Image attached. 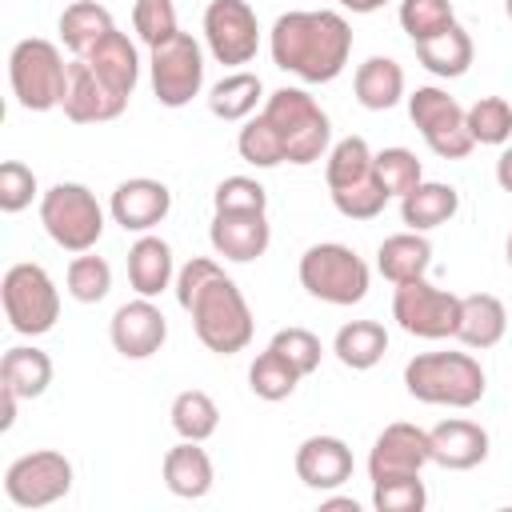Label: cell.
I'll use <instances>...</instances> for the list:
<instances>
[{
    "instance_id": "19",
    "label": "cell",
    "mask_w": 512,
    "mask_h": 512,
    "mask_svg": "<svg viewBox=\"0 0 512 512\" xmlns=\"http://www.w3.org/2000/svg\"><path fill=\"white\" fill-rule=\"evenodd\" d=\"M212 252L232 260V264H248L260 260L272 244V228L264 212H216L212 228H208Z\"/></svg>"
},
{
    "instance_id": "37",
    "label": "cell",
    "mask_w": 512,
    "mask_h": 512,
    "mask_svg": "<svg viewBox=\"0 0 512 512\" xmlns=\"http://www.w3.org/2000/svg\"><path fill=\"white\" fill-rule=\"evenodd\" d=\"M468 132L476 144H508L512 140V104L504 96H480L472 108H464Z\"/></svg>"
},
{
    "instance_id": "20",
    "label": "cell",
    "mask_w": 512,
    "mask_h": 512,
    "mask_svg": "<svg viewBox=\"0 0 512 512\" xmlns=\"http://www.w3.org/2000/svg\"><path fill=\"white\" fill-rule=\"evenodd\" d=\"M428 440H432V464L448 472H468L488 460V432L476 420H464V416L440 420L428 432Z\"/></svg>"
},
{
    "instance_id": "42",
    "label": "cell",
    "mask_w": 512,
    "mask_h": 512,
    "mask_svg": "<svg viewBox=\"0 0 512 512\" xmlns=\"http://www.w3.org/2000/svg\"><path fill=\"white\" fill-rule=\"evenodd\" d=\"M216 212H268V192L252 176H224L212 192Z\"/></svg>"
},
{
    "instance_id": "7",
    "label": "cell",
    "mask_w": 512,
    "mask_h": 512,
    "mask_svg": "<svg viewBox=\"0 0 512 512\" xmlns=\"http://www.w3.org/2000/svg\"><path fill=\"white\" fill-rule=\"evenodd\" d=\"M8 84L24 112H48L64 104L68 88V64L52 40L28 36L8 56Z\"/></svg>"
},
{
    "instance_id": "44",
    "label": "cell",
    "mask_w": 512,
    "mask_h": 512,
    "mask_svg": "<svg viewBox=\"0 0 512 512\" xmlns=\"http://www.w3.org/2000/svg\"><path fill=\"white\" fill-rule=\"evenodd\" d=\"M36 196V172L24 164V160H4L0 164V208L12 216V212H24Z\"/></svg>"
},
{
    "instance_id": "38",
    "label": "cell",
    "mask_w": 512,
    "mask_h": 512,
    "mask_svg": "<svg viewBox=\"0 0 512 512\" xmlns=\"http://www.w3.org/2000/svg\"><path fill=\"white\" fill-rule=\"evenodd\" d=\"M452 24H456V12L448 0H400V28L408 32L412 44L440 36Z\"/></svg>"
},
{
    "instance_id": "45",
    "label": "cell",
    "mask_w": 512,
    "mask_h": 512,
    "mask_svg": "<svg viewBox=\"0 0 512 512\" xmlns=\"http://www.w3.org/2000/svg\"><path fill=\"white\" fill-rule=\"evenodd\" d=\"M272 348H280V352L300 368V376H312V372L320 368V356H324L316 332H308V328H280V332L272 336Z\"/></svg>"
},
{
    "instance_id": "1",
    "label": "cell",
    "mask_w": 512,
    "mask_h": 512,
    "mask_svg": "<svg viewBox=\"0 0 512 512\" xmlns=\"http://www.w3.org/2000/svg\"><path fill=\"white\" fill-rule=\"evenodd\" d=\"M176 300L192 316L200 344L216 356H236L252 344V308L232 276L208 256H192L176 272Z\"/></svg>"
},
{
    "instance_id": "29",
    "label": "cell",
    "mask_w": 512,
    "mask_h": 512,
    "mask_svg": "<svg viewBox=\"0 0 512 512\" xmlns=\"http://www.w3.org/2000/svg\"><path fill=\"white\" fill-rule=\"evenodd\" d=\"M0 384L12 388L20 400H36L52 384V356L36 344H16L0 356Z\"/></svg>"
},
{
    "instance_id": "33",
    "label": "cell",
    "mask_w": 512,
    "mask_h": 512,
    "mask_svg": "<svg viewBox=\"0 0 512 512\" xmlns=\"http://www.w3.org/2000/svg\"><path fill=\"white\" fill-rule=\"evenodd\" d=\"M264 84H260V76L256 72H228L220 84H212V92H208V108H212V116H220V120H248L256 108H264Z\"/></svg>"
},
{
    "instance_id": "26",
    "label": "cell",
    "mask_w": 512,
    "mask_h": 512,
    "mask_svg": "<svg viewBox=\"0 0 512 512\" xmlns=\"http://www.w3.org/2000/svg\"><path fill=\"white\" fill-rule=\"evenodd\" d=\"M428 264H432V244L424 240V232H412V228L380 240V248H376V268L388 284L428 276Z\"/></svg>"
},
{
    "instance_id": "6",
    "label": "cell",
    "mask_w": 512,
    "mask_h": 512,
    "mask_svg": "<svg viewBox=\"0 0 512 512\" xmlns=\"http://www.w3.org/2000/svg\"><path fill=\"white\" fill-rule=\"evenodd\" d=\"M40 224L64 252H92L104 236V208L92 188L76 180H60L40 196Z\"/></svg>"
},
{
    "instance_id": "28",
    "label": "cell",
    "mask_w": 512,
    "mask_h": 512,
    "mask_svg": "<svg viewBox=\"0 0 512 512\" xmlns=\"http://www.w3.org/2000/svg\"><path fill=\"white\" fill-rule=\"evenodd\" d=\"M352 88H356L360 108H368V112L396 108V104L404 100V68H400L392 56H368V60L356 68Z\"/></svg>"
},
{
    "instance_id": "18",
    "label": "cell",
    "mask_w": 512,
    "mask_h": 512,
    "mask_svg": "<svg viewBox=\"0 0 512 512\" xmlns=\"http://www.w3.org/2000/svg\"><path fill=\"white\" fill-rule=\"evenodd\" d=\"M108 212L124 232H152L172 212V192H168V184H160L152 176H132V180L116 184Z\"/></svg>"
},
{
    "instance_id": "10",
    "label": "cell",
    "mask_w": 512,
    "mask_h": 512,
    "mask_svg": "<svg viewBox=\"0 0 512 512\" xmlns=\"http://www.w3.org/2000/svg\"><path fill=\"white\" fill-rule=\"evenodd\" d=\"M392 320L420 340H444L456 336L460 324V296L448 288H436L428 276L404 280L392 292Z\"/></svg>"
},
{
    "instance_id": "11",
    "label": "cell",
    "mask_w": 512,
    "mask_h": 512,
    "mask_svg": "<svg viewBox=\"0 0 512 512\" xmlns=\"http://www.w3.org/2000/svg\"><path fill=\"white\" fill-rule=\"evenodd\" d=\"M408 120L420 128L424 144L440 160H464L476 148V140L468 132V120H464V108L456 104V96H448L436 84H424L408 96Z\"/></svg>"
},
{
    "instance_id": "21",
    "label": "cell",
    "mask_w": 512,
    "mask_h": 512,
    "mask_svg": "<svg viewBox=\"0 0 512 512\" xmlns=\"http://www.w3.org/2000/svg\"><path fill=\"white\" fill-rule=\"evenodd\" d=\"M296 476L316 492H332L352 480V448L340 436H308L296 448Z\"/></svg>"
},
{
    "instance_id": "17",
    "label": "cell",
    "mask_w": 512,
    "mask_h": 512,
    "mask_svg": "<svg viewBox=\"0 0 512 512\" xmlns=\"http://www.w3.org/2000/svg\"><path fill=\"white\" fill-rule=\"evenodd\" d=\"M108 336H112V348L124 360H148V356H156L164 348L168 320H164V312L148 296H136V300H128V304H120L112 312Z\"/></svg>"
},
{
    "instance_id": "43",
    "label": "cell",
    "mask_w": 512,
    "mask_h": 512,
    "mask_svg": "<svg viewBox=\"0 0 512 512\" xmlns=\"http://www.w3.org/2000/svg\"><path fill=\"white\" fill-rule=\"evenodd\" d=\"M372 504L376 512H424L428 492L420 476H396V480L372 484Z\"/></svg>"
},
{
    "instance_id": "39",
    "label": "cell",
    "mask_w": 512,
    "mask_h": 512,
    "mask_svg": "<svg viewBox=\"0 0 512 512\" xmlns=\"http://www.w3.org/2000/svg\"><path fill=\"white\" fill-rule=\"evenodd\" d=\"M132 32L140 36V44H148V52L168 44L180 32L176 4L172 0H136L132 4Z\"/></svg>"
},
{
    "instance_id": "50",
    "label": "cell",
    "mask_w": 512,
    "mask_h": 512,
    "mask_svg": "<svg viewBox=\"0 0 512 512\" xmlns=\"http://www.w3.org/2000/svg\"><path fill=\"white\" fill-rule=\"evenodd\" d=\"M504 252H508V268H512V232H508V248Z\"/></svg>"
},
{
    "instance_id": "48",
    "label": "cell",
    "mask_w": 512,
    "mask_h": 512,
    "mask_svg": "<svg viewBox=\"0 0 512 512\" xmlns=\"http://www.w3.org/2000/svg\"><path fill=\"white\" fill-rule=\"evenodd\" d=\"M320 508L324 512H360V504L352 496H328V500H320Z\"/></svg>"
},
{
    "instance_id": "22",
    "label": "cell",
    "mask_w": 512,
    "mask_h": 512,
    "mask_svg": "<svg viewBox=\"0 0 512 512\" xmlns=\"http://www.w3.org/2000/svg\"><path fill=\"white\" fill-rule=\"evenodd\" d=\"M508 332V308L500 296L492 292H472L460 296V324H456V340L464 348H496Z\"/></svg>"
},
{
    "instance_id": "49",
    "label": "cell",
    "mask_w": 512,
    "mask_h": 512,
    "mask_svg": "<svg viewBox=\"0 0 512 512\" xmlns=\"http://www.w3.org/2000/svg\"><path fill=\"white\" fill-rule=\"evenodd\" d=\"M388 0H340V8H348V12H360V16H368V12H376V8H384Z\"/></svg>"
},
{
    "instance_id": "27",
    "label": "cell",
    "mask_w": 512,
    "mask_h": 512,
    "mask_svg": "<svg viewBox=\"0 0 512 512\" xmlns=\"http://www.w3.org/2000/svg\"><path fill=\"white\" fill-rule=\"evenodd\" d=\"M84 60H88L120 96H132V92H136V84H140V56H136V44H132L120 28H112L96 48H88Z\"/></svg>"
},
{
    "instance_id": "12",
    "label": "cell",
    "mask_w": 512,
    "mask_h": 512,
    "mask_svg": "<svg viewBox=\"0 0 512 512\" xmlns=\"http://www.w3.org/2000/svg\"><path fill=\"white\" fill-rule=\"evenodd\" d=\"M68 492H72V460L52 448L24 452L4 472V496L16 508H48Z\"/></svg>"
},
{
    "instance_id": "16",
    "label": "cell",
    "mask_w": 512,
    "mask_h": 512,
    "mask_svg": "<svg viewBox=\"0 0 512 512\" xmlns=\"http://www.w3.org/2000/svg\"><path fill=\"white\" fill-rule=\"evenodd\" d=\"M64 116L72 124H104L116 120L128 108V96H120L84 56H72L68 64V88H64Z\"/></svg>"
},
{
    "instance_id": "30",
    "label": "cell",
    "mask_w": 512,
    "mask_h": 512,
    "mask_svg": "<svg viewBox=\"0 0 512 512\" xmlns=\"http://www.w3.org/2000/svg\"><path fill=\"white\" fill-rule=\"evenodd\" d=\"M412 48H416V60H420L432 76H444V80L464 76V72L472 68V56H476V44H472V36H468L460 24L444 28V32L432 36V40H420V44H412Z\"/></svg>"
},
{
    "instance_id": "34",
    "label": "cell",
    "mask_w": 512,
    "mask_h": 512,
    "mask_svg": "<svg viewBox=\"0 0 512 512\" xmlns=\"http://www.w3.org/2000/svg\"><path fill=\"white\" fill-rule=\"evenodd\" d=\"M304 376H300V368L280 352V348H264L256 360H252V368H248V388L260 396V400H288L292 392H296V384H300Z\"/></svg>"
},
{
    "instance_id": "41",
    "label": "cell",
    "mask_w": 512,
    "mask_h": 512,
    "mask_svg": "<svg viewBox=\"0 0 512 512\" xmlns=\"http://www.w3.org/2000/svg\"><path fill=\"white\" fill-rule=\"evenodd\" d=\"M376 176H380V184H384L388 196H408L424 180V168H420L416 152H408V148H384V152H376Z\"/></svg>"
},
{
    "instance_id": "36",
    "label": "cell",
    "mask_w": 512,
    "mask_h": 512,
    "mask_svg": "<svg viewBox=\"0 0 512 512\" xmlns=\"http://www.w3.org/2000/svg\"><path fill=\"white\" fill-rule=\"evenodd\" d=\"M64 284H68V296L80 300V304H100L112 288V268L104 256L96 252H76L68 272H64Z\"/></svg>"
},
{
    "instance_id": "32",
    "label": "cell",
    "mask_w": 512,
    "mask_h": 512,
    "mask_svg": "<svg viewBox=\"0 0 512 512\" xmlns=\"http://www.w3.org/2000/svg\"><path fill=\"white\" fill-rule=\"evenodd\" d=\"M112 12L96 0H72L64 12H60V40L72 56H84L88 48H96L108 32H112Z\"/></svg>"
},
{
    "instance_id": "15",
    "label": "cell",
    "mask_w": 512,
    "mask_h": 512,
    "mask_svg": "<svg viewBox=\"0 0 512 512\" xmlns=\"http://www.w3.org/2000/svg\"><path fill=\"white\" fill-rule=\"evenodd\" d=\"M432 464V440L424 428L416 424H388L376 440H372V452H368V480L380 484V480H396V476H420V468Z\"/></svg>"
},
{
    "instance_id": "4",
    "label": "cell",
    "mask_w": 512,
    "mask_h": 512,
    "mask_svg": "<svg viewBox=\"0 0 512 512\" xmlns=\"http://www.w3.org/2000/svg\"><path fill=\"white\" fill-rule=\"evenodd\" d=\"M404 388L420 404L436 408H472L480 404L488 376L468 352H420L404 364Z\"/></svg>"
},
{
    "instance_id": "2",
    "label": "cell",
    "mask_w": 512,
    "mask_h": 512,
    "mask_svg": "<svg viewBox=\"0 0 512 512\" xmlns=\"http://www.w3.org/2000/svg\"><path fill=\"white\" fill-rule=\"evenodd\" d=\"M268 52L280 72H292L304 84H328L348 68L352 24L332 8H296L276 16Z\"/></svg>"
},
{
    "instance_id": "5",
    "label": "cell",
    "mask_w": 512,
    "mask_h": 512,
    "mask_svg": "<svg viewBox=\"0 0 512 512\" xmlns=\"http://www.w3.org/2000/svg\"><path fill=\"white\" fill-rule=\"evenodd\" d=\"M260 112L272 124L276 140H280L284 164H300L304 168V164H316L320 156H328V144H332L328 112L304 88H276L264 100Z\"/></svg>"
},
{
    "instance_id": "40",
    "label": "cell",
    "mask_w": 512,
    "mask_h": 512,
    "mask_svg": "<svg viewBox=\"0 0 512 512\" xmlns=\"http://www.w3.org/2000/svg\"><path fill=\"white\" fill-rule=\"evenodd\" d=\"M236 148H240V160H248V164H256V168H276V164H284L280 140H276L272 124L264 120V112L248 116V124H244L240 136H236Z\"/></svg>"
},
{
    "instance_id": "47",
    "label": "cell",
    "mask_w": 512,
    "mask_h": 512,
    "mask_svg": "<svg viewBox=\"0 0 512 512\" xmlns=\"http://www.w3.org/2000/svg\"><path fill=\"white\" fill-rule=\"evenodd\" d=\"M496 184H500L504 192H512V148H504L500 160H496Z\"/></svg>"
},
{
    "instance_id": "35",
    "label": "cell",
    "mask_w": 512,
    "mask_h": 512,
    "mask_svg": "<svg viewBox=\"0 0 512 512\" xmlns=\"http://www.w3.org/2000/svg\"><path fill=\"white\" fill-rule=\"evenodd\" d=\"M172 428H176V436L180 440H208L216 428H220V408H216V400L208 396V392H200V388H184L176 400H172Z\"/></svg>"
},
{
    "instance_id": "25",
    "label": "cell",
    "mask_w": 512,
    "mask_h": 512,
    "mask_svg": "<svg viewBox=\"0 0 512 512\" xmlns=\"http://www.w3.org/2000/svg\"><path fill=\"white\" fill-rule=\"evenodd\" d=\"M456 212H460V192L440 180H420L408 196H400V220L412 232H432L448 224Z\"/></svg>"
},
{
    "instance_id": "24",
    "label": "cell",
    "mask_w": 512,
    "mask_h": 512,
    "mask_svg": "<svg viewBox=\"0 0 512 512\" xmlns=\"http://www.w3.org/2000/svg\"><path fill=\"white\" fill-rule=\"evenodd\" d=\"M172 276H176V268H172L168 240H160L152 232H140V240L128 248V284H132V292L156 300L172 284Z\"/></svg>"
},
{
    "instance_id": "3",
    "label": "cell",
    "mask_w": 512,
    "mask_h": 512,
    "mask_svg": "<svg viewBox=\"0 0 512 512\" xmlns=\"http://www.w3.org/2000/svg\"><path fill=\"white\" fill-rule=\"evenodd\" d=\"M324 180L336 212L348 220H376L392 200L376 176V152L368 148L364 136H344L328 148Z\"/></svg>"
},
{
    "instance_id": "46",
    "label": "cell",
    "mask_w": 512,
    "mask_h": 512,
    "mask_svg": "<svg viewBox=\"0 0 512 512\" xmlns=\"http://www.w3.org/2000/svg\"><path fill=\"white\" fill-rule=\"evenodd\" d=\"M16 404H20V396L0 384V432H8L16 424Z\"/></svg>"
},
{
    "instance_id": "14",
    "label": "cell",
    "mask_w": 512,
    "mask_h": 512,
    "mask_svg": "<svg viewBox=\"0 0 512 512\" xmlns=\"http://www.w3.org/2000/svg\"><path fill=\"white\" fill-rule=\"evenodd\" d=\"M204 40L216 64H248L260 48L256 12L244 0H212L204 8Z\"/></svg>"
},
{
    "instance_id": "8",
    "label": "cell",
    "mask_w": 512,
    "mask_h": 512,
    "mask_svg": "<svg viewBox=\"0 0 512 512\" xmlns=\"http://www.w3.org/2000/svg\"><path fill=\"white\" fill-rule=\"evenodd\" d=\"M300 284L308 296L348 308L368 296V264L348 244L324 240L300 256Z\"/></svg>"
},
{
    "instance_id": "9",
    "label": "cell",
    "mask_w": 512,
    "mask_h": 512,
    "mask_svg": "<svg viewBox=\"0 0 512 512\" xmlns=\"http://www.w3.org/2000/svg\"><path fill=\"white\" fill-rule=\"evenodd\" d=\"M0 300H4V316H8L12 332H20V336H44L60 320V292H56L52 276L32 260L12 264L4 272Z\"/></svg>"
},
{
    "instance_id": "51",
    "label": "cell",
    "mask_w": 512,
    "mask_h": 512,
    "mask_svg": "<svg viewBox=\"0 0 512 512\" xmlns=\"http://www.w3.org/2000/svg\"><path fill=\"white\" fill-rule=\"evenodd\" d=\"M504 12H508V20H512V0H504Z\"/></svg>"
},
{
    "instance_id": "13",
    "label": "cell",
    "mask_w": 512,
    "mask_h": 512,
    "mask_svg": "<svg viewBox=\"0 0 512 512\" xmlns=\"http://www.w3.org/2000/svg\"><path fill=\"white\" fill-rule=\"evenodd\" d=\"M152 92L164 108H184L204 88V52L188 32H176L168 44L152 48Z\"/></svg>"
},
{
    "instance_id": "31",
    "label": "cell",
    "mask_w": 512,
    "mask_h": 512,
    "mask_svg": "<svg viewBox=\"0 0 512 512\" xmlns=\"http://www.w3.org/2000/svg\"><path fill=\"white\" fill-rule=\"evenodd\" d=\"M332 352H336V360H340L344 368L368 372V368H376V364L384 360V352H388V332H384V324H376V320H348V324L336 332Z\"/></svg>"
},
{
    "instance_id": "23",
    "label": "cell",
    "mask_w": 512,
    "mask_h": 512,
    "mask_svg": "<svg viewBox=\"0 0 512 512\" xmlns=\"http://www.w3.org/2000/svg\"><path fill=\"white\" fill-rule=\"evenodd\" d=\"M212 480H216V472H212V460L200 448V440H180L176 448L164 452V484L172 496L200 500L212 492Z\"/></svg>"
}]
</instances>
